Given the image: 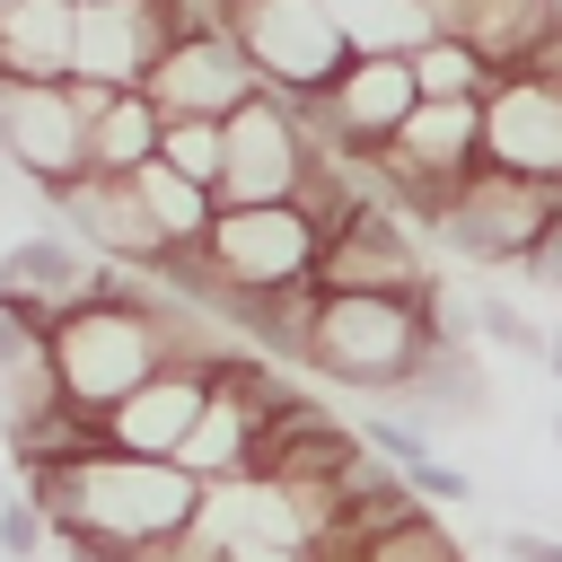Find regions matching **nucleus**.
I'll list each match as a JSON object with an SVG mask.
<instances>
[{
  "instance_id": "obj_1",
  "label": "nucleus",
  "mask_w": 562,
  "mask_h": 562,
  "mask_svg": "<svg viewBox=\"0 0 562 562\" xmlns=\"http://www.w3.org/2000/svg\"><path fill=\"white\" fill-rule=\"evenodd\" d=\"M26 501L53 518V544L70 562H132L202 518V483L184 465H149V457H114V448L26 474Z\"/></svg>"
},
{
  "instance_id": "obj_2",
  "label": "nucleus",
  "mask_w": 562,
  "mask_h": 562,
  "mask_svg": "<svg viewBox=\"0 0 562 562\" xmlns=\"http://www.w3.org/2000/svg\"><path fill=\"white\" fill-rule=\"evenodd\" d=\"M167 360H176V342H167V307H158V290H149V281H123V272L53 325V378H61V404L88 413V422H105L123 395H140Z\"/></svg>"
},
{
  "instance_id": "obj_3",
  "label": "nucleus",
  "mask_w": 562,
  "mask_h": 562,
  "mask_svg": "<svg viewBox=\"0 0 562 562\" xmlns=\"http://www.w3.org/2000/svg\"><path fill=\"white\" fill-rule=\"evenodd\" d=\"M430 290L422 299H325L316 290V325H307L299 369H316L325 386H351V395L395 404L413 386V369L430 360V342H439V299Z\"/></svg>"
},
{
  "instance_id": "obj_4",
  "label": "nucleus",
  "mask_w": 562,
  "mask_h": 562,
  "mask_svg": "<svg viewBox=\"0 0 562 562\" xmlns=\"http://www.w3.org/2000/svg\"><path fill=\"white\" fill-rule=\"evenodd\" d=\"M228 35H237L255 88L281 97V105H316L351 70V44H342V26L316 0H237L228 9Z\"/></svg>"
},
{
  "instance_id": "obj_5",
  "label": "nucleus",
  "mask_w": 562,
  "mask_h": 562,
  "mask_svg": "<svg viewBox=\"0 0 562 562\" xmlns=\"http://www.w3.org/2000/svg\"><path fill=\"white\" fill-rule=\"evenodd\" d=\"M316 220L299 202H263V211H220L211 237H202V263L255 307V299H281V290H316Z\"/></svg>"
},
{
  "instance_id": "obj_6",
  "label": "nucleus",
  "mask_w": 562,
  "mask_h": 562,
  "mask_svg": "<svg viewBox=\"0 0 562 562\" xmlns=\"http://www.w3.org/2000/svg\"><path fill=\"white\" fill-rule=\"evenodd\" d=\"M220 132H228L220 211H263V202H299V193H307V176H316V132H307L299 105L255 97V105H237Z\"/></svg>"
},
{
  "instance_id": "obj_7",
  "label": "nucleus",
  "mask_w": 562,
  "mask_h": 562,
  "mask_svg": "<svg viewBox=\"0 0 562 562\" xmlns=\"http://www.w3.org/2000/svg\"><path fill=\"white\" fill-rule=\"evenodd\" d=\"M553 211H562V193H553V184H527V176L474 167V176H465V193L448 202L439 237H448L465 263H483V272H527V255L544 246Z\"/></svg>"
},
{
  "instance_id": "obj_8",
  "label": "nucleus",
  "mask_w": 562,
  "mask_h": 562,
  "mask_svg": "<svg viewBox=\"0 0 562 562\" xmlns=\"http://www.w3.org/2000/svg\"><path fill=\"white\" fill-rule=\"evenodd\" d=\"M0 167L26 176L44 202L88 176V97L79 88H26L0 79Z\"/></svg>"
},
{
  "instance_id": "obj_9",
  "label": "nucleus",
  "mask_w": 562,
  "mask_h": 562,
  "mask_svg": "<svg viewBox=\"0 0 562 562\" xmlns=\"http://www.w3.org/2000/svg\"><path fill=\"white\" fill-rule=\"evenodd\" d=\"M184 35L176 0H79V44H70V88L132 97L149 88L158 53Z\"/></svg>"
},
{
  "instance_id": "obj_10",
  "label": "nucleus",
  "mask_w": 562,
  "mask_h": 562,
  "mask_svg": "<svg viewBox=\"0 0 562 562\" xmlns=\"http://www.w3.org/2000/svg\"><path fill=\"white\" fill-rule=\"evenodd\" d=\"M44 220L88 255V263H105V272H123V281H149V272H167L176 255H167V237L149 228V211H140V193H132V176L114 184V176H79V184H61L53 202H44Z\"/></svg>"
},
{
  "instance_id": "obj_11",
  "label": "nucleus",
  "mask_w": 562,
  "mask_h": 562,
  "mask_svg": "<svg viewBox=\"0 0 562 562\" xmlns=\"http://www.w3.org/2000/svg\"><path fill=\"white\" fill-rule=\"evenodd\" d=\"M140 97H149L167 123H228V114L255 105L263 88H255V70H246V53H237L228 26H184V35L158 53V70H149Z\"/></svg>"
},
{
  "instance_id": "obj_12",
  "label": "nucleus",
  "mask_w": 562,
  "mask_h": 562,
  "mask_svg": "<svg viewBox=\"0 0 562 562\" xmlns=\"http://www.w3.org/2000/svg\"><path fill=\"white\" fill-rule=\"evenodd\" d=\"M422 105V88H413V61H395V53H369V61H351L316 105H299L307 114V132H316V149H342V158H378L395 132H404V114Z\"/></svg>"
},
{
  "instance_id": "obj_13",
  "label": "nucleus",
  "mask_w": 562,
  "mask_h": 562,
  "mask_svg": "<svg viewBox=\"0 0 562 562\" xmlns=\"http://www.w3.org/2000/svg\"><path fill=\"white\" fill-rule=\"evenodd\" d=\"M316 290L325 299H422L430 263H422V228L395 211H360L325 237L316 255Z\"/></svg>"
},
{
  "instance_id": "obj_14",
  "label": "nucleus",
  "mask_w": 562,
  "mask_h": 562,
  "mask_svg": "<svg viewBox=\"0 0 562 562\" xmlns=\"http://www.w3.org/2000/svg\"><path fill=\"white\" fill-rule=\"evenodd\" d=\"M483 167L562 193V88H544L527 70L492 79L483 88Z\"/></svg>"
},
{
  "instance_id": "obj_15",
  "label": "nucleus",
  "mask_w": 562,
  "mask_h": 562,
  "mask_svg": "<svg viewBox=\"0 0 562 562\" xmlns=\"http://www.w3.org/2000/svg\"><path fill=\"white\" fill-rule=\"evenodd\" d=\"M211 378L220 369H193V360H167L140 395H123L97 430H105V448L114 457H149V465H176L184 457V439H193V422H202V404H211Z\"/></svg>"
},
{
  "instance_id": "obj_16",
  "label": "nucleus",
  "mask_w": 562,
  "mask_h": 562,
  "mask_svg": "<svg viewBox=\"0 0 562 562\" xmlns=\"http://www.w3.org/2000/svg\"><path fill=\"white\" fill-rule=\"evenodd\" d=\"M105 281H114V272H105V263H88L53 220L0 246V299H9V307H26V316H44V325H61V316H70L79 299H97Z\"/></svg>"
},
{
  "instance_id": "obj_17",
  "label": "nucleus",
  "mask_w": 562,
  "mask_h": 562,
  "mask_svg": "<svg viewBox=\"0 0 562 562\" xmlns=\"http://www.w3.org/2000/svg\"><path fill=\"white\" fill-rule=\"evenodd\" d=\"M422 9H430V26H439V35L474 44V53L492 61V79L527 70V53L562 26V0H422Z\"/></svg>"
},
{
  "instance_id": "obj_18",
  "label": "nucleus",
  "mask_w": 562,
  "mask_h": 562,
  "mask_svg": "<svg viewBox=\"0 0 562 562\" xmlns=\"http://www.w3.org/2000/svg\"><path fill=\"white\" fill-rule=\"evenodd\" d=\"M44 413H61V378H53V325L0 299V448L26 439Z\"/></svg>"
},
{
  "instance_id": "obj_19",
  "label": "nucleus",
  "mask_w": 562,
  "mask_h": 562,
  "mask_svg": "<svg viewBox=\"0 0 562 562\" xmlns=\"http://www.w3.org/2000/svg\"><path fill=\"white\" fill-rule=\"evenodd\" d=\"M70 44H79V0H18V9H0V79L70 88Z\"/></svg>"
},
{
  "instance_id": "obj_20",
  "label": "nucleus",
  "mask_w": 562,
  "mask_h": 562,
  "mask_svg": "<svg viewBox=\"0 0 562 562\" xmlns=\"http://www.w3.org/2000/svg\"><path fill=\"white\" fill-rule=\"evenodd\" d=\"M88 97V176H140L149 158H158V132H167V114L132 88V97H97V88H79Z\"/></svg>"
},
{
  "instance_id": "obj_21",
  "label": "nucleus",
  "mask_w": 562,
  "mask_h": 562,
  "mask_svg": "<svg viewBox=\"0 0 562 562\" xmlns=\"http://www.w3.org/2000/svg\"><path fill=\"white\" fill-rule=\"evenodd\" d=\"M334 26H342V44H351V61H369V53H395V61H413L439 26H430V9L422 0H316Z\"/></svg>"
},
{
  "instance_id": "obj_22",
  "label": "nucleus",
  "mask_w": 562,
  "mask_h": 562,
  "mask_svg": "<svg viewBox=\"0 0 562 562\" xmlns=\"http://www.w3.org/2000/svg\"><path fill=\"white\" fill-rule=\"evenodd\" d=\"M132 193H140L149 228L167 237V255H202V237H211V220H220V193L184 184V176H176V167H158V158L132 176Z\"/></svg>"
},
{
  "instance_id": "obj_23",
  "label": "nucleus",
  "mask_w": 562,
  "mask_h": 562,
  "mask_svg": "<svg viewBox=\"0 0 562 562\" xmlns=\"http://www.w3.org/2000/svg\"><path fill=\"white\" fill-rule=\"evenodd\" d=\"M413 88H422V105H483L492 61H483L474 44H457V35H430V44L413 53Z\"/></svg>"
},
{
  "instance_id": "obj_24",
  "label": "nucleus",
  "mask_w": 562,
  "mask_h": 562,
  "mask_svg": "<svg viewBox=\"0 0 562 562\" xmlns=\"http://www.w3.org/2000/svg\"><path fill=\"white\" fill-rule=\"evenodd\" d=\"M465 325H474L483 342H501L509 360H536V369H544V342H553V325H536V316H527L518 299H501V290H474Z\"/></svg>"
},
{
  "instance_id": "obj_25",
  "label": "nucleus",
  "mask_w": 562,
  "mask_h": 562,
  "mask_svg": "<svg viewBox=\"0 0 562 562\" xmlns=\"http://www.w3.org/2000/svg\"><path fill=\"white\" fill-rule=\"evenodd\" d=\"M158 167H176L184 184L220 193V167H228V132H220V123H167V132H158Z\"/></svg>"
},
{
  "instance_id": "obj_26",
  "label": "nucleus",
  "mask_w": 562,
  "mask_h": 562,
  "mask_svg": "<svg viewBox=\"0 0 562 562\" xmlns=\"http://www.w3.org/2000/svg\"><path fill=\"white\" fill-rule=\"evenodd\" d=\"M360 562H465V544L430 518V509H413V518H395V527H378L369 544H360Z\"/></svg>"
},
{
  "instance_id": "obj_27",
  "label": "nucleus",
  "mask_w": 562,
  "mask_h": 562,
  "mask_svg": "<svg viewBox=\"0 0 562 562\" xmlns=\"http://www.w3.org/2000/svg\"><path fill=\"white\" fill-rule=\"evenodd\" d=\"M404 483H413V501H422L430 518H439V509H465V501H483L474 465H457V457H430V465H413Z\"/></svg>"
},
{
  "instance_id": "obj_28",
  "label": "nucleus",
  "mask_w": 562,
  "mask_h": 562,
  "mask_svg": "<svg viewBox=\"0 0 562 562\" xmlns=\"http://www.w3.org/2000/svg\"><path fill=\"white\" fill-rule=\"evenodd\" d=\"M44 544H53V518H44L26 492H9V501H0V562H35Z\"/></svg>"
},
{
  "instance_id": "obj_29",
  "label": "nucleus",
  "mask_w": 562,
  "mask_h": 562,
  "mask_svg": "<svg viewBox=\"0 0 562 562\" xmlns=\"http://www.w3.org/2000/svg\"><path fill=\"white\" fill-rule=\"evenodd\" d=\"M501 553H509V562H562V536H553V527H509Z\"/></svg>"
},
{
  "instance_id": "obj_30",
  "label": "nucleus",
  "mask_w": 562,
  "mask_h": 562,
  "mask_svg": "<svg viewBox=\"0 0 562 562\" xmlns=\"http://www.w3.org/2000/svg\"><path fill=\"white\" fill-rule=\"evenodd\" d=\"M544 369H553V378H562V325H553V342H544Z\"/></svg>"
},
{
  "instance_id": "obj_31",
  "label": "nucleus",
  "mask_w": 562,
  "mask_h": 562,
  "mask_svg": "<svg viewBox=\"0 0 562 562\" xmlns=\"http://www.w3.org/2000/svg\"><path fill=\"white\" fill-rule=\"evenodd\" d=\"M544 439H553V448H562V413H553V430H544Z\"/></svg>"
},
{
  "instance_id": "obj_32",
  "label": "nucleus",
  "mask_w": 562,
  "mask_h": 562,
  "mask_svg": "<svg viewBox=\"0 0 562 562\" xmlns=\"http://www.w3.org/2000/svg\"><path fill=\"white\" fill-rule=\"evenodd\" d=\"M0 483H9V457H0ZM0 501H9V492H0Z\"/></svg>"
},
{
  "instance_id": "obj_33",
  "label": "nucleus",
  "mask_w": 562,
  "mask_h": 562,
  "mask_svg": "<svg viewBox=\"0 0 562 562\" xmlns=\"http://www.w3.org/2000/svg\"><path fill=\"white\" fill-rule=\"evenodd\" d=\"M211 9H220V18H228V9H237V0H211Z\"/></svg>"
},
{
  "instance_id": "obj_34",
  "label": "nucleus",
  "mask_w": 562,
  "mask_h": 562,
  "mask_svg": "<svg viewBox=\"0 0 562 562\" xmlns=\"http://www.w3.org/2000/svg\"><path fill=\"white\" fill-rule=\"evenodd\" d=\"M0 9H18V0H0Z\"/></svg>"
}]
</instances>
